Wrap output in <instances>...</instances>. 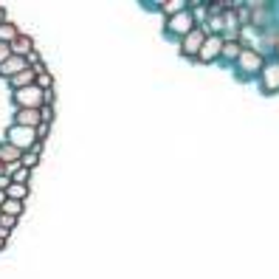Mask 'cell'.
I'll return each mask as SVG.
<instances>
[{"label":"cell","mask_w":279,"mask_h":279,"mask_svg":"<svg viewBox=\"0 0 279 279\" xmlns=\"http://www.w3.org/2000/svg\"><path fill=\"white\" fill-rule=\"evenodd\" d=\"M9 144L17 147L20 152L34 147V144H37V130H34V127H12V130H9Z\"/></svg>","instance_id":"1"},{"label":"cell","mask_w":279,"mask_h":279,"mask_svg":"<svg viewBox=\"0 0 279 279\" xmlns=\"http://www.w3.org/2000/svg\"><path fill=\"white\" fill-rule=\"evenodd\" d=\"M29 68V62H26V57H9L3 65H0V73H6V76H17V71H26Z\"/></svg>","instance_id":"2"},{"label":"cell","mask_w":279,"mask_h":279,"mask_svg":"<svg viewBox=\"0 0 279 279\" xmlns=\"http://www.w3.org/2000/svg\"><path fill=\"white\" fill-rule=\"evenodd\" d=\"M192 26H195V20L186 15V12H181V15H175L172 20H169V29L175 34H189L192 31Z\"/></svg>","instance_id":"3"},{"label":"cell","mask_w":279,"mask_h":279,"mask_svg":"<svg viewBox=\"0 0 279 279\" xmlns=\"http://www.w3.org/2000/svg\"><path fill=\"white\" fill-rule=\"evenodd\" d=\"M203 37H206V31L203 29H192V31L186 34V43H183V51L186 54H195L200 45H203Z\"/></svg>","instance_id":"4"},{"label":"cell","mask_w":279,"mask_h":279,"mask_svg":"<svg viewBox=\"0 0 279 279\" xmlns=\"http://www.w3.org/2000/svg\"><path fill=\"white\" fill-rule=\"evenodd\" d=\"M20 127L26 124V127H34L37 121H43V116H40V110H34V107H26V110H20Z\"/></svg>","instance_id":"5"},{"label":"cell","mask_w":279,"mask_h":279,"mask_svg":"<svg viewBox=\"0 0 279 279\" xmlns=\"http://www.w3.org/2000/svg\"><path fill=\"white\" fill-rule=\"evenodd\" d=\"M12 54L15 57H29L31 54V40L29 37H17L15 43H12Z\"/></svg>","instance_id":"6"},{"label":"cell","mask_w":279,"mask_h":279,"mask_svg":"<svg viewBox=\"0 0 279 279\" xmlns=\"http://www.w3.org/2000/svg\"><path fill=\"white\" fill-rule=\"evenodd\" d=\"M220 51H223V40H220V37H209V40H206V51H200V57H203V59H212L214 54H220Z\"/></svg>","instance_id":"7"},{"label":"cell","mask_w":279,"mask_h":279,"mask_svg":"<svg viewBox=\"0 0 279 279\" xmlns=\"http://www.w3.org/2000/svg\"><path fill=\"white\" fill-rule=\"evenodd\" d=\"M0 212L9 214V217H17V214L23 212V203H20V200H9V197H6V203L0 206Z\"/></svg>","instance_id":"8"},{"label":"cell","mask_w":279,"mask_h":279,"mask_svg":"<svg viewBox=\"0 0 279 279\" xmlns=\"http://www.w3.org/2000/svg\"><path fill=\"white\" fill-rule=\"evenodd\" d=\"M26 192H29V189H26L23 183H12V186L6 189V197H9V200H20V203H23V197H26Z\"/></svg>","instance_id":"9"},{"label":"cell","mask_w":279,"mask_h":279,"mask_svg":"<svg viewBox=\"0 0 279 279\" xmlns=\"http://www.w3.org/2000/svg\"><path fill=\"white\" fill-rule=\"evenodd\" d=\"M17 37H20V34H17L15 26H9V23H6V26H0V43H6V45H9V40L15 43Z\"/></svg>","instance_id":"10"},{"label":"cell","mask_w":279,"mask_h":279,"mask_svg":"<svg viewBox=\"0 0 279 279\" xmlns=\"http://www.w3.org/2000/svg\"><path fill=\"white\" fill-rule=\"evenodd\" d=\"M20 155H23V152H20V149H17V147H12V144H6V147H0V158H6L9 164H15V161H17V158H20Z\"/></svg>","instance_id":"11"},{"label":"cell","mask_w":279,"mask_h":279,"mask_svg":"<svg viewBox=\"0 0 279 279\" xmlns=\"http://www.w3.org/2000/svg\"><path fill=\"white\" fill-rule=\"evenodd\" d=\"M31 79H37V73H34V68H26L23 73H17V76H12V85H29Z\"/></svg>","instance_id":"12"},{"label":"cell","mask_w":279,"mask_h":279,"mask_svg":"<svg viewBox=\"0 0 279 279\" xmlns=\"http://www.w3.org/2000/svg\"><path fill=\"white\" fill-rule=\"evenodd\" d=\"M240 62H243L246 68H260V65H263V59H260L257 54H248V51H243V54H240Z\"/></svg>","instance_id":"13"},{"label":"cell","mask_w":279,"mask_h":279,"mask_svg":"<svg viewBox=\"0 0 279 279\" xmlns=\"http://www.w3.org/2000/svg\"><path fill=\"white\" fill-rule=\"evenodd\" d=\"M223 57H229V59H234V57H240L243 51H240V45L237 43H223V51H220Z\"/></svg>","instance_id":"14"},{"label":"cell","mask_w":279,"mask_h":279,"mask_svg":"<svg viewBox=\"0 0 279 279\" xmlns=\"http://www.w3.org/2000/svg\"><path fill=\"white\" fill-rule=\"evenodd\" d=\"M20 164L26 166V169H31V166L37 164V152H34V149H26V152L20 155Z\"/></svg>","instance_id":"15"},{"label":"cell","mask_w":279,"mask_h":279,"mask_svg":"<svg viewBox=\"0 0 279 279\" xmlns=\"http://www.w3.org/2000/svg\"><path fill=\"white\" fill-rule=\"evenodd\" d=\"M26 181H29V169H26V166H17L15 175H12V183H23V186H26Z\"/></svg>","instance_id":"16"},{"label":"cell","mask_w":279,"mask_h":279,"mask_svg":"<svg viewBox=\"0 0 279 279\" xmlns=\"http://www.w3.org/2000/svg\"><path fill=\"white\" fill-rule=\"evenodd\" d=\"M164 12H166V15H181L183 3H175V0H172V3H166V6H164Z\"/></svg>","instance_id":"17"},{"label":"cell","mask_w":279,"mask_h":279,"mask_svg":"<svg viewBox=\"0 0 279 279\" xmlns=\"http://www.w3.org/2000/svg\"><path fill=\"white\" fill-rule=\"evenodd\" d=\"M0 226H3V231H9L12 226H15V217H9V214L0 212Z\"/></svg>","instance_id":"18"},{"label":"cell","mask_w":279,"mask_h":279,"mask_svg":"<svg viewBox=\"0 0 279 279\" xmlns=\"http://www.w3.org/2000/svg\"><path fill=\"white\" fill-rule=\"evenodd\" d=\"M9 57H12V45H6V43H0V65H3V62H6Z\"/></svg>","instance_id":"19"},{"label":"cell","mask_w":279,"mask_h":279,"mask_svg":"<svg viewBox=\"0 0 279 279\" xmlns=\"http://www.w3.org/2000/svg\"><path fill=\"white\" fill-rule=\"evenodd\" d=\"M37 82H40V88H51V76L43 71V73H37Z\"/></svg>","instance_id":"20"},{"label":"cell","mask_w":279,"mask_h":279,"mask_svg":"<svg viewBox=\"0 0 279 279\" xmlns=\"http://www.w3.org/2000/svg\"><path fill=\"white\" fill-rule=\"evenodd\" d=\"M3 203H6V192H0V206H3Z\"/></svg>","instance_id":"21"},{"label":"cell","mask_w":279,"mask_h":279,"mask_svg":"<svg viewBox=\"0 0 279 279\" xmlns=\"http://www.w3.org/2000/svg\"><path fill=\"white\" fill-rule=\"evenodd\" d=\"M0 246H3V237H0Z\"/></svg>","instance_id":"22"},{"label":"cell","mask_w":279,"mask_h":279,"mask_svg":"<svg viewBox=\"0 0 279 279\" xmlns=\"http://www.w3.org/2000/svg\"><path fill=\"white\" fill-rule=\"evenodd\" d=\"M0 20H3V12H0Z\"/></svg>","instance_id":"23"}]
</instances>
